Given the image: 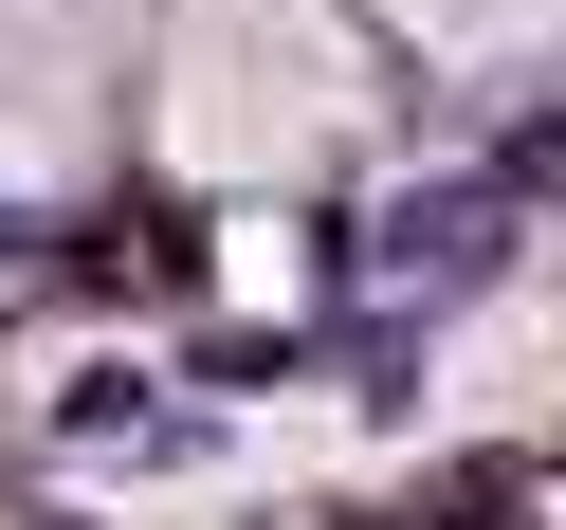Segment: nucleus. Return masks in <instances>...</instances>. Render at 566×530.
Masks as SVG:
<instances>
[{
  "mask_svg": "<svg viewBox=\"0 0 566 530\" xmlns=\"http://www.w3.org/2000/svg\"><path fill=\"white\" fill-rule=\"evenodd\" d=\"M347 274H366V293H402V311H439V293H475V274H512V184H402L366 238H347Z\"/></svg>",
  "mask_w": 566,
  "mask_h": 530,
  "instance_id": "nucleus-1",
  "label": "nucleus"
}]
</instances>
